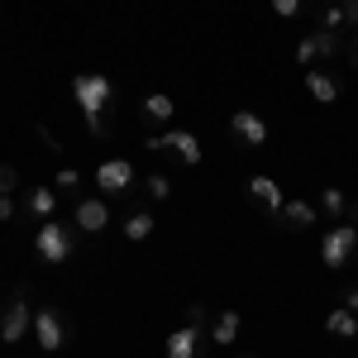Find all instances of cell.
<instances>
[{"instance_id": "cell-1", "label": "cell", "mask_w": 358, "mask_h": 358, "mask_svg": "<svg viewBox=\"0 0 358 358\" xmlns=\"http://www.w3.org/2000/svg\"><path fill=\"white\" fill-rule=\"evenodd\" d=\"M72 96H77V106H82L86 124H91V120L106 115V106H110V96H115V82L106 72H77V77H72Z\"/></svg>"}, {"instance_id": "cell-2", "label": "cell", "mask_w": 358, "mask_h": 358, "mask_svg": "<svg viewBox=\"0 0 358 358\" xmlns=\"http://www.w3.org/2000/svg\"><path fill=\"white\" fill-rule=\"evenodd\" d=\"M34 248H38L43 263H67V258H72V229L62 220H43L38 234H34Z\"/></svg>"}, {"instance_id": "cell-3", "label": "cell", "mask_w": 358, "mask_h": 358, "mask_svg": "<svg viewBox=\"0 0 358 358\" xmlns=\"http://www.w3.org/2000/svg\"><path fill=\"white\" fill-rule=\"evenodd\" d=\"M358 253V229L349 220L325 229V239H320V258H325V268H344L349 258Z\"/></svg>"}, {"instance_id": "cell-4", "label": "cell", "mask_w": 358, "mask_h": 358, "mask_svg": "<svg viewBox=\"0 0 358 358\" xmlns=\"http://www.w3.org/2000/svg\"><path fill=\"white\" fill-rule=\"evenodd\" d=\"M143 143H148L153 153H158V148H172L187 167H196L201 158H206V148H201V138H196L192 129H167V134H153V138H143Z\"/></svg>"}, {"instance_id": "cell-5", "label": "cell", "mask_w": 358, "mask_h": 358, "mask_svg": "<svg viewBox=\"0 0 358 358\" xmlns=\"http://www.w3.org/2000/svg\"><path fill=\"white\" fill-rule=\"evenodd\" d=\"M34 339H38V349H48V354H57V349L67 344V325H62V315H57L53 306L34 310Z\"/></svg>"}, {"instance_id": "cell-6", "label": "cell", "mask_w": 358, "mask_h": 358, "mask_svg": "<svg viewBox=\"0 0 358 358\" xmlns=\"http://www.w3.org/2000/svg\"><path fill=\"white\" fill-rule=\"evenodd\" d=\"M29 330H34V310L24 306V296H15V301L0 310V339L5 344H20Z\"/></svg>"}, {"instance_id": "cell-7", "label": "cell", "mask_w": 358, "mask_h": 358, "mask_svg": "<svg viewBox=\"0 0 358 358\" xmlns=\"http://www.w3.org/2000/svg\"><path fill=\"white\" fill-rule=\"evenodd\" d=\"M334 53H339V34L334 29H315V34H306L296 43V62L301 67H310L315 57H334Z\"/></svg>"}, {"instance_id": "cell-8", "label": "cell", "mask_w": 358, "mask_h": 358, "mask_svg": "<svg viewBox=\"0 0 358 358\" xmlns=\"http://www.w3.org/2000/svg\"><path fill=\"white\" fill-rule=\"evenodd\" d=\"M96 187H101V192H129V187H134L129 158H106V163L96 167Z\"/></svg>"}, {"instance_id": "cell-9", "label": "cell", "mask_w": 358, "mask_h": 358, "mask_svg": "<svg viewBox=\"0 0 358 358\" xmlns=\"http://www.w3.org/2000/svg\"><path fill=\"white\" fill-rule=\"evenodd\" d=\"M229 129L244 138V148H263V143H268V120H263L258 110H239L234 120H229Z\"/></svg>"}, {"instance_id": "cell-10", "label": "cell", "mask_w": 358, "mask_h": 358, "mask_svg": "<svg viewBox=\"0 0 358 358\" xmlns=\"http://www.w3.org/2000/svg\"><path fill=\"white\" fill-rule=\"evenodd\" d=\"M306 91H310V101H320V106H334V101H339V82H334L330 72H320V67H306Z\"/></svg>"}, {"instance_id": "cell-11", "label": "cell", "mask_w": 358, "mask_h": 358, "mask_svg": "<svg viewBox=\"0 0 358 358\" xmlns=\"http://www.w3.org/2000/svg\"><path fill=\"white\" fill-rule=\"evenodd\" d=\"M77 224H82L86 234H101L110 224V206L106 201H77Z\"/></svg>"}, {"instance_id": "cell-12", "label": "cell", "mask_w": 358, "mask_h": 358, "mask_svg": "<svg viewBox=\"0 0 358 358\" xmlns=\"http://www.w3.org/2000/svg\"><path fill=\"white\" fill-rule=\"evenodd\" d=\"M196 344H201V325H182L167 334V358H196Z\"/></svg>"}, {"instance_id": "cell-13", "label": "cell", "mask_w": 358, "mask_h": 358, "mask_svg": "<svg viewBox=\"0 0 358 358\" xmlns=\"http://www.w3.org/2000/svg\"><path fill=\"white\" fill-rule=\"evenodd\" d=\"M248 192H253V201H258L268 215H282V187H277L273 177H253V182H248Z\"/></svg>"}, {"instance_id": "cell-14", "label": "cell", "mask_w": 358, "mask_h": 358, "mask_svg": "<svg viewBox=\"0 0 358 358\" xmlns=\"http://www.w3.org/2000/svg\"><path fill=\"white\" fill-rule=\"evenodd\" d=\"M277 220L287 224V229H310V224H315V206H310V201H287Z\"/></svg>"}, {"instance_id": "cell-15", "label": "cell", "mask_w": 358, "mask_h": 358, "mask_svg": "<svg viewBox=\"0 0 358 358\" xmlns=\"http://www.w3.org/2000/svg\"><path fill=\"white\" fill-rule=\"evenodd\" d=\"M29 210H34L38 220H53L57 215V192L53 187H34V192H29Z\"/></svg>"}, {"instance_id": "cell-16", "label": "cell", "mask_w": 358, "mask_h": 358, "mask_svg": "<svg viewBox=\"0 0 358 358\" xmlns=\"http://www.w3.org/2000/svg\"><path fill=\"white\" fill-rule=\"evenodd\" d=\"M210 339H215L220 349H229V344L239 339V310H220V320H215V330H210Z\"/></svg>"}, {"instance_id": "cell-17", "label": "cell", "mask_w": 358, "mask_h": 358, "mask_svg": "<svg viewBox=\"0 0 358 358\" xmlns=\"http://www.w3.org/2000/svg\"><path fill=\"white\" fill-rule=\"evenodd\" d=\"M325 330H330L334 339H354L358 334V315L354 310H330V315H325Z\"/></svg>"}, {"instance_id": "cell-18", "label": "cell", "mask_w": 358, "mask_h": 358, "mask_svg": "<svg viewBox=\"0 0 358 358\" xmlns=\"http://www.w3.org/2000/svg\"><path fill=\"white\" fill-rule=\"evenodd\" d=\"M148 234H153V215H148V210H134V215H129V220H124V239H148Z\"/></svg>"}, {"instance_id": "cell-19", "label": "cell", "mask_w": 358, "mask_h": 358, "mask_svg": "<svg viewBox=\"0 0 358 358\" xmlns=\"http://www.w3.org/2000/svg\"><path fill=\"white\" fill-rule=\"evenodd\" d=\"M172 110H177V106H172V96H163V91H153V96L143 101V115H148V120H172Z\"/></svg>"}, {"instance_id": "cell-20", "label": "cell", "mask_w": 358, "mask_h": 358, "mask_svg": "<svg viewBox=\"0 0 358 358\" xmlns=\"http://www.w3.org/2000/svg\"><path fill=\"white\" fill-rule=\"evenodd\" d=\"M320 206H325V215H344V210H349V201H344L339 187H325V192H320Z\"/></svg>"}, {"instance_id": "cell-21", "label": "cell", "mask_w": 358, "mask_h": 358, "mask_svg": "<svg viewBox=\"0 0 358 358\" xmlns=\"http://www.w3.org/2000/svg\"><path fill=\"white\" fill-rule=\"evenodd\" d=\"M53 187L57 192H77V187H82V172H77V167H62V172L53 177Z\"/></svg>"}, {"instance_id": "cell-22", "label": "cell", "mask_w": 358, "mask_h": 358, "mask_svg": "<svg viewBox=\"0 0 358 358\" xmlns=\"http://www.w3.org/2000/svg\"><path fill=\"white\" fill-rule=\"evenodd\" d=\"M148 196H153V201H167V196H172V182H167L163 172H153V177H148Z\"/></svg>"}, {"instance_id": "cell-23", "label": "cell", "mask_w": 358, "mask_h": 358, "mask_svg": "<svg viewBox=\"0 0 358 358\" xmlns=\"http://www.w3.org/2000/svg\"><path fill=\"white\" fill-rule=\"evenodd\" d=\"M15 187H20V172H15L10 163H0V196H10Z\"/></svg>"}, {"instance_id": "cell-24", "label": "cell", "mask_w": 358, "mask_h": 358, "mask_svg": "<svg viewBox=\"0 0 358 358\" xmlns=\"http://www.w3.org/2000/svg\"><path fill=\"white\" fill-rule=\"evenodd\" d=\"M273 10H277V15H282V20H292V15L301 10V0H273Z\"/></svg>"}, {"instance_id": "cell-25", "label": "cell", "mask_w": 358, "mask_h": 358, "mask_svg": "<svg viewBox=\"0 0 358 358\" xmlns=\"http://www.w3.org/2000/svg\"><path fill=\"white\" fill-rule=\"evenodd\" d=\"M339 10H344V24L358 29V0H339Z\"/></svg>"}, {"instance_id": "cell-26", "label": "cell", "mask_w": 358, "mask_h": 358, "mask_svg": "<svg viewBox=\"0 0 358 358\" xmlns=\"http://www.w3.org/2000/svg\"><path fill=\"white\" fill-rule=\"evenodd\" d=\"M339 24H344V10L330 5V10H325V29H339Z\"/></svg>"}, {"instance_id": "cell-27", "label": "cell", "mask_w": 358, "mask_h": 358, "mask_svg": "<svg viewBox=\"0 0 358 358\" xmlns=\"http://www.w3.org/2000/svg\"><path fill=\"white\" fill-rule=\"evenodd\" d=\"M344 310H354V315H358V287H344Z\"/></svg>"}, {"instance_id": "cell-28", "label": "cell", "mask_w": 358, "mask_h": 358, "mask_svg": "<svg viewBox=\"0 0 358 358\" xmlns=\"http://www.w3.org/2000/svg\"><path fill=\"white\" fill-rule=\"evenodd\" d=\"M0 220H15V201L10 196H0Z\"/></svg>"}, {"instance_id": "cell-29", "label": "cell", "mask_w": 358, "mask_h": 358, "mask_svg": "<svg viewBox=\"0 0 358 358\" xmlns=\"http://www.w3.org/2000/svg\"><path fill=\"white\" fill-rule=\"evenodd\" d=\"M349 224H354V229H358V206H354V210H349Z\"/></svg>"}, {"instance_id": "cell-30", "label": "cell", "mask_w": 358, "mask_h": 358, "mask_svg": "<svg viewBox=\"0 0 358 358\" xmlns=\"http://www.w3.org/2000/svg\"><path fill=\"white\" fill-rule=\"evenodd\" d=\"M354 62H358V38H354Z\"/></svg>"}]
</instances>
